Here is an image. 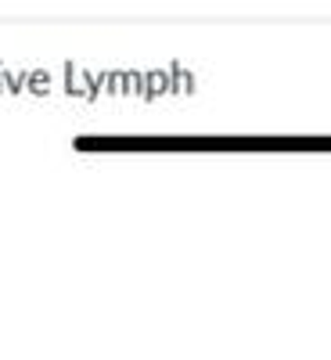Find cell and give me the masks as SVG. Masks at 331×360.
<instances>
[{
    "label": "cell",
    "instance_id": "1",
    "mask_svg": "<svg viewBox=\"0 0 331 360\" xmlns=\"http://www.w3.org/2000/svg\"><path fill=\"white\" fill-rule=\"evenodd\" d=\"M29 80H33L29 87H33L36 94H47V87H51V76H47V72H29Z\"/></svg>",
    "mask_w": 331,
    "mask_h": 360
}]
</instances>
